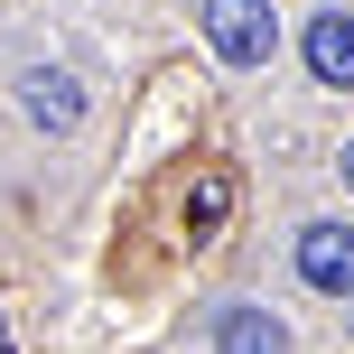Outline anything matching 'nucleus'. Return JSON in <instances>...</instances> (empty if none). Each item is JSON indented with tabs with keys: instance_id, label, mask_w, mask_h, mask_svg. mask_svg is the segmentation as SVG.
<instances>
[{
	"instance_id": "1",
	"label": "nucleus",
	"mask_w": 354,
	"mask_h": 354,
	"mask_svg": "<svg viewBox=\"0 0 354 354\" xmlns=\"http://www.w3.org/2000/svg\"><path fill=\"white\" fill-rule=\"evenodd\" d=\"M205 47L224 66H270V47H280L270 0H205Z\"/></svg>"
},
{
	"instance_id": "2",
	"label": "nucleus",
	"mask_w": 354,
	"mask_h": 354,
	"mask_svg": "<svg viewBox=\"0 0 354 354\" xmlns=\"http://www.w3.org/2000/svg\"><path fill=\"white\" fill-rule=\"evenodd\" d=\"M289 261H299V280H308V289H326V299H354V224H299Z\"/></svg>"
},
{
	"instance_id": "3",
	"label": "nucleus",
	"mask_w": 354,
	"mask_h": 354,
	"mask_svg": "<svg viewBox=\"0 0 354 354\" xmlns=\"http://www.w3.org/2000/svg\"><path fill=\"white\" fill-rule=\"evenodd\" d=\"M19 112L37 131H84V84L66 66H19Z\"/></svg>"
},
{
	"instance_id": "4",
	"label": "nucleus",
	"mask_w": 354,
	"mask_h": 354,
	"mask_svg": "<svg viewBox=\"0 0 354 354\" xmlns=\"http://www.w3.org/2000/svg\"><path fill=\"white\" fill-rule=\"evenodd\" d=\"M299 56H308L317 84L354 93V10H317V19H308V37H299Z\"/></svg>"
},
{
	"instance_id": "5",
	"label": "nucleus",
	"mask_w": 354,
	"mask_h": 354,
	"mask_svg": "<svg viewBox=\"0 0 354 354\" xmlns=\"http://www.w3.org/2000/svg\"><path fill=\"white\" fill-rule=\"evenodd\" d=\"M214 354H289V326L270 308L233 299V308H214Z\"/></svg>"
},
{
	"instance_id": "6",
	"label": "nucleus",
	"mask_w": 354,
	"mask_h": 354,
	"mask_svg": "<svg viewBox=\"0 0 354 354\" xmlns=\"http://www.w3.org/2000/svg\"><path fill=\"white\" fill-rule=\"evenodd\" d=\"M224 214H233V177H205V187L187 196V233L205 243V233H224Z\"/></svg>"
},
{
	"instance_id": "7",
	"label": "nucleus",
	"mask_w": 354,
	"mask_h": 354,
	"mask_svg": "<svg viewBox=\"0 0 354 354\" xmlns=\"http://www.w3.org/2000/svg\"><path fill=\"white\" fill-rule=\"evenodd\" d=\"M345 187H354V149H345Z\"/></svg>"
},
{
	"instance_id": "8",
	"label": "nucleus",
	"mask_w": 354,
	"mask_h": 354,
	"mask_svg": "<svg viewBox=\"0 0 354 354\" xmlns=\"http://www.w3.org/2000/svg\"><path fill=\"white\" fill-rule=\"evenodd\" d=\"M0 354H10V326H0Z\"/></svg>"
}]
</instances>
